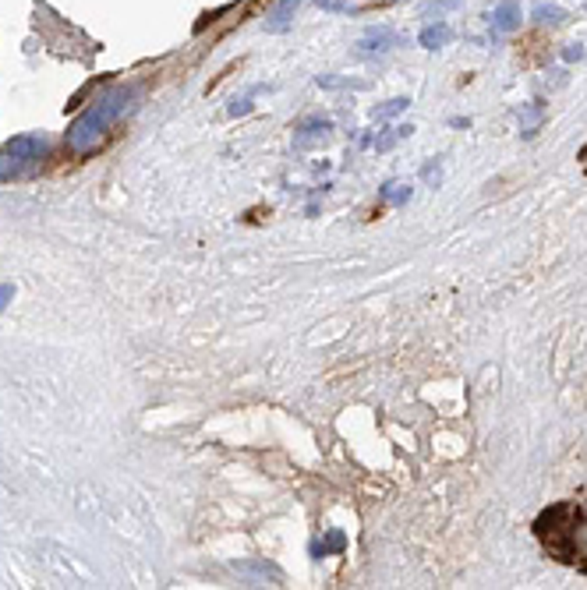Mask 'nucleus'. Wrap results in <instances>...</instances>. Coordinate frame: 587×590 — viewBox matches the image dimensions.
Here are the masks:
<instances>
[{
	"mask_svg": "<svg viewBox=\"0 0 587 590\" xmlns=\"http://www.w3.org/2000/svg\"><path fill=\"white\" fill-rule=\"evenodd\" d=\"M580 57H583L580 47H569V50H566V61H580Z\"/></svg>",
	"mask_w": 587,
	"mask_h": 590,
	"instance_id": "obj_16",
	"label": "nucleus"
},
{
	"mask_svg": "<svg viewBox=\"0 0 587 590\" xmlns=\"http://www.w3.org/2000/svg\"><path fill=\"white\" fill-rule=\"evenodd\" d=\"M520 25V0H502V4L492 11V29L495 32H509Z\"/></svg>",
	"mask_w": 587,
	"mask_h": 590,
	"instance_id": "obj_4",
	"label": "nucleus"
},
{
	"mask_svg": "<svg viewBox=\"0 0 587 590\" xmlns=\"http://www.w3.org/2000/svg\"><path fill=\"white\" fill-rule=\"evenodd\" d=\"M8 297H11V286H0V308L8 305Z\"/></svg>",
	"mask_w": 587,
	"mask_h": 590,
	"instance_id": "obj_18",
	"label": "nucleus"
},
{
	"mask_svg": "<svg viewBox=\"0 0 587 590\" xmlns=\"http://www.w3.org/2000/svg\"><path fill=\"white\" fill-rule=\"evenodd\" d=\"M131 92H114V96H107V99H99L96 106H89L75 124H71V131H68V145L75 149V152H89L99 138H103V131L114 124V117L124 110V99H128Z\"/></svg>",
	"mask_w": 587,
	"mask_h": 590,
	"instance_id": "obj_1",
	"label": "nucleus"
},
{
	"mask_svg": "<svg viewBox=\"0 0 587 590\" xmlns=\"http://www.w3.org/2000/svg\"><path fill=\"white\" fill-rule=\"evenodd\" d=\"M576 548H580V551H583V555H587V527H583V530H580V537H576Z\"/></svg>",
	"mask_w": 587,
	"mask_h": 590,
	"instance_id": "obj_17",
	"label": "nucleus"
},
{
	"mask_svg": "<svg viewBox=\"0 0 587 590\" xmlns=\"http://www.w3.org/2000/svg\"><path fill=\"white\" fill-rule=\"evenodd\" d=\"M411 195H414V191H411V184H386V188H382V198H386V202H393V205L411 202Z\"/></svg>",
	"mask_w": 587,
	"mask_h": 590,
	"instance_id": "obj_11",
	"label": "nucleus"
},
{
	"mask_svg": "<svg viewBox=\"0 0 587 590\" xmlns=\"http://www.w3.org/2000/svg\"><path fill=\"white\" fill-rule=\"evenodd\" d=\"M258 89H251L248 96H241V99H234V106H230V117H237V113H248L251 110V96H255Z\"/></svg>",
	"mask_w": 587,
	"mask_h": 590,
	"instance_id": "obj_13",
	"label": "nucleus"
},
{
	"mask_svg": "<svg viewBox=\"0 0 587 590\" xmlns=\"http://www.w3.org/2000/svg\"><path fill=\"white\" fill-rule=\"evenodd\" d=\"M329 131H333V121H329V117H308V121L298 128V135H294V145H298V149H308V145H315V142H326Z\"/></svg>",
	"mask_w": 587,
	"mask_h": 590,
	"instance_id": "obj_3",
	"label": "nucleus"
},
{
	"mask_svg": "<svg viewBox=\"0 0 587 590\" xmlns=\"http://www.w3.org/2000/svg\"><path fill=\"white\" fill-rule=\"evenodd\" d=\"M449 36H453V29H449L446 22H435V25H425V29H421L418 43H421L425 50H442V47L449 43Z\"/></svg>",
	"mask_w": 587,
	"mask_h": 590,
	"instance_id": "obj_5",
	"label": "nucleus"
},
{
	"mask_svg": "<svg viewBox=\"0 0 587 590\" xmlns=\"http://www.w3.org/2000/svg\"><path fill=\"white\" fill-rule=\"evenodd\" d=\"M40 152H43V138H40V135H22V138L8 142V149L0 152V177L18 173V170L29 166Z\"/></svg>",
	"mask_w": 587,
	"mask_h": 590,
	"instance_id": "obj_2",
	"label": "nucleus"
},
{
	"mask_svg": "<svg viewBox=\"0 0 587 590\" xmlns=\"http://www.w3.org/2000/svg\"><path fill=\"white\" fill-rule=\"evenodd\" d=\"M421 177H425L428 184H439V180H442V163H439V159H432V163H425V170H421Z\"/></svg>",
	"mask_w": 587,
	"mask_h": 590,
	"instance_id": "obj_12",
	"label": "nucleus"
},
{
	"mask_svg": "<svg viewBox=\"0 0 587 590\" xmlns=\"http://www.w3.org/2000/svg\"><path fill=\"white\" fill-rule=\"evenodd\" d=\"M411 135H414V128H411V124H397L393 131H386V135L375 142V149H379V152H389L397 142H404V138H411Z\"/></svg>",
	"mask_w": 587,
	"mask_h": 590,
	"instance_id": "obj_9",
	"label": "nucleus"
},
{
	"mask_svg": "<svg viewBox=\"0 0 587 590\" xmlns=\"http://www.w3.org/2000/svg\"><path fill=\"white\" fill-rule=\"evenodd\" d=\"M361 47H365V50H389V47H397V32H393L389 25H372V29L361 36Z\"/></svg>",
	"mask_w": 587,
	"mask_h": 590,
	"instance_id": "obj_6",
	"label": "nucleus"
},
{
	"mask_svg": "<svg viewBox=\"0 0 587 590\" xmlns=\"http://www.w3.org/2000/svg\"><path fill=\"white\" fill-rule=\"evenodd\" d=\"M449 8H460V0H435L428 11H432V15H442V11H449Z\"/></svg>",
	"mask_w": 587,
	"mask_h": 590,
	"instance_id": "obj_14",
	"label": "nucleus"
},
{
	"mask_svg": "<svg viewBox=\"0 0 587 590\" xmlns=\"http://www.w3.org/2000/svg\"><path fill=\"white\" fill-rule=\"evenodd\" d=\"M315 4H319V8H326V11H340V8H344L340 0H315Z\"/></svg>",
	"mask_w": 587,
	"mask_h": 590,
	"instance_id": "obj_15",
	"label": "nucleus"
},
{
	"mask_svg": "<svg viewBox=\"0 0 587 590\" xmlns=\"http://www.w3.org/2000/svg\"><path fill=\"white\" fill-rule=\"evenodd\" d=\"M411 106V99L407 96H397V99H389V103H382V106H375L372 110V117L375 121H389V117H397V113H404Z\"/></svg>",
	"mask_w": 587,
	"mask_h": 590,
	"instance_id": "obj_10",
	"label": "nucleus"
},
{
	"mask_svg": "<svg viewBox=\"0 0 587 590\" xmlns=\"http://www.w3.org/2000/svg\"><path fill=\"white\" fill-rule=\"evenodd\" d=\"M298 4H301V0H279L276 11H272V15H269V22H265V29H269V32H286L290 15L298 11Z\"/></svg>",
	"mask_w": 587,
	"mask_h": 590,
	"instance_id": "obj_7",
	"label": "nucleus"
},
{
	"mask_svg": "<svg viewBox=\"0 0 587 590\" xmlns=\"http://www.w3.org/2000/svg\"><path fill=\"white\" fill-rule=\"evenodd\" d=\"M534 22H538V25H562V22H566V11L555 8V4H538V8H534Z\"/></svg>",
	"mask_w": 587,
	"mask_h": 590,
	"instance_id": "obj_8",
	"label": "nucleus"
}]
</instances>
